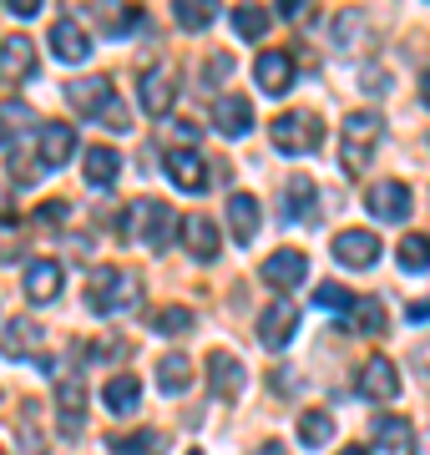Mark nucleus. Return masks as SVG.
Segmentation results:
<instances>
[{"instance_id": "nucleus-3", "label": "nucleus", "mask_w": 430, "mask_h": 455, "mask_svg": "<svg viewBox=\"0 0 430 455\" xmlns=\"http://www.w3.org/2000/svg\"><path fill=\"white\" fill-rule=\"evenodd\" d=\"M319 142H324V122H319L315 112L274 116V147H279V152H289V157H309V152H319Z\"/></svg>"}, {"instance_id": "nucleus-21", "label": "nucleus", "mask_w": 430, "mask_h": 455, "mask_svg": "<svg viewBox=\"0 0 430 455\" xmlns=\"http://www.w3.org/2000/svg\"><path fill=\"white\" fill-rule=\"evenodd\" d=\"M41 339H46V329L20 314V319H11V324H5V334H0V355H5V359H26V355H36V349H41Z\"/></svg>"}, {"instance_id": "nucleus-22", "label": "nucleus", "mask_w": 430, "mask_h": 455, "mask_svg": "<svg viewBox=\"0 0 430 455\" xmlns=\"http://www.w3.org/2000/svg\"><path fill=\"white\" fill-rule=\"evenodd\" d=\"M31 71H36V41L5 36V41H0V76H5V82H20V76H31Z\"/></svg>"}, {"instance_id": "nucleus-23", "label": "nucleus", "mask_w": 430, "mask_h": 455, "mask_svg": "<svg viewBox=\"0 0 430 455\" xmlns=\"http://www.w3.org/2000/svg\"><path fill=\"white\" fill-rule=\"evenodd\" d=\"M319 203V193H315V182L304 178V172H294V178L283 182V203H279V218L283 223H304V218H309V208H315Z\"/></svg>"}, {"instance_id": "nucleus-47", "label": "nucleus", "mask_w": 430, "mask_h": 455, "mask_svg": "<svg viewBox=\"0 0 430 455\" xmlns=\"http://www.w3.org/2000/svg\"><path fill=\"white\" fill-rule=\"evenodd\" d=\"M0 455H5V445H0Z\"/></svg>"}, {"instance_id": "nucleus-13", "label": "nucleus", "mask_w": 430, "mask_h": 455, "mask_svg": "<svg viewBox=\"0 0 430 455\" xmlns=\"http://www.w3.org/2000/svg\"><path fill=\"white\" fill-rule=\"evenodd\" d=\"M253 82L264 86L268 97L294 92V56H289V51H264V56L253 61Z\"/></svg>"}, {"instance_id": "nucleus-8", "label": "nucleus", "mask_w": 430, "mask_h": 455, "mask_svg": "<svg viewBox=\"0 0 430 455\" xmlns=\"http://www.w3.org/2000/svg\"><path fill=\"white\" fill-rule=\"evenodd\" d=\"M334 259L345 263V268H375L380 263V238L370 228H345L334 238Z\"/></svg>"}, {"instance_id": "nucleus-34", "label": "nucleus", "mask_w": 430, "mask_h": 455, "mask_svg": "<svg viewBox=\"0 0 430 455\" xmlns=\"http://www.w3.org/2000/svg\"><path fill=\"white\" fill-rule=\"evenodd\" d=\"M395 259H400V268H405V274H426V268H430V238H426V233L400 238Z\"/></svg>"}, {"instance_id": "nucleus-48", "label": "nucleus", "mask_w": 430, "mask_h": 455, "mask_svg": "<svg viewBox=\"0 0 430 455\" xmlns=\"http://www.w3.org/2000/svg\"><path fill=\"white\" fill-rule=\"evenodd\" d=\"M193 455H198V451H193Z\"/></svg>"}, {"instance_id": "nucleus-37", "label": "nucleus", "mask_w": 430, "mask_h": 455, "mask_svg": "<svg viewBox=\"0 0 430 455\" xmlns=\"http://www.w3.org/2000/svg\"><path fill=\"white\" fill-rule=\"evenodd\" d=\"M92 16H97V26H101L107 36H127L137 20H142L132 5H127V11H112V5H92Z\"/></svg>"}, {"instance_id": "nucleus-4", "label": "nucleus", "mask_w": 430, "mask_h": 455, "mask_svg": "<svg viewBox=\"0 0 430 455\" xmlns=\"http://www.w3.org/2000/svg\"><path fill=\"white\" fill-rule=\"evenodd\" d=\"M122 233H127V238H142L147 248H167V238H172V208H167V203H152V197H142V203H132V208H127Z\"/></svg>"}, {"instance_id": "nucleus-42", "label": "nucleus", "mask_w": 430, "mask_h": 455, "mask_svg": "<svg viewBox=\"0 0 430 455\" xmlns=\"http://www.w3.org/2000/svg\"><path fill=\"white\" fill-rule=\"evenodd\" d=\"M41 218H46V223H61V218H67V203H61V197H56V203H46V208H41Z\"/></svg>"}, {"instance_id": "nucleus-2", "label": "nucleus", "mask_w": 430, "mask_h": 455, "mask_svg": "<svg viewBox=\"0 0 430 455\" xmlns=\"http://www.w3.org/2000/svg\"><path fill=\"white\" fill-rule=\"evenodd\" d=\"M380 132L385 122L375 112H354L345 122V142H339V167L345 172H364L370 157H375V147H380Z\"/></svg>"}, {"instance_id": "nucleus-43", "label": "nucleus", "mask_w": 430, "mask_h": 455, "mask_svg": "<svg viewBox=\"0 0 430 455\" xmlns=\"http://www.w3.org/2000/svg\"><path fill=\"white\" fill-rule=\"evenodd\" d=\"M11 218H16V208H11V188L0 182V223H11Z\"/></svg>"}, {"instance_id": "nucleus-5", "label": "nucleus", "mask_w": 430, "mask_h": 455, "mask_svg": "<svg viewBox=\"0 0 430 455\" xmlns=\"http://www.w3.org/2000/svg\"><path fill=\"white\" fill-rule=\"evenodd\" d=\"M137 101H142V112H147V116H167V112H172V107H178V76H172V66H152V71H142Z\"/></svg>"}, {"instance_id": "nucleus-27", "label": "nucleus", "mask_w": 430, "mask_h": 455, "mask_svg": "<svg viewBox=\"0 0 430 455\" xmlns=\"http://www.w3.org/2000/svg\"><path fill=\"white\" fill-rule=\"evenodd\" d=\"M268 26H274V11L268 5H238L233 11V36L238 41H264Z\"/></svg>"}, {"instance_id": "nucleus-35", "label": "nucleus", "mask_w": 430, "mask_h": 455, "mask_svg": "<svg viewBox=\"0 0 430 455\" xmlns=\"http://www.w3.org/2000/svg\"><path fill=\"white\" fill-rule=\"evenodd\" d=\"M172 16H178L182 31H208V26L218 20V11L208 5V0H178V5H172Z\"/></svg>"}, {"instance_id": "nucleus-39", "label": "nucleus", "mask_w": 430, "mask_h": 455, "mask_svg": "<svg viewBox=\"0 0 430 455\" xmlns=\"http://www.w3.org/2000/svg\"><path fill=\"white\" fill-rule=\"evenodd\" d=\"M101 122H107V132H127V107H122V101H112V107L101 112Z\"/></svg>"}, {"instance_id": "nucleus-38", "label": "nucleus", "mask_w": 430, "mask_h": 455, "mask_svg": "<svg viewBox=\"0 0 430 455\" xmlns=\"http://www.w3.org/2000/svg\"><path fill=\"white\" fill-rule=\"evenodd\" d=\"M315 304L330 314H349V304H354V293L345 289V283H319L315 289Z\"/></svg>"}, {"instance_id": "nucleus-33", "label": "nucleus", "mask_w": 430, "mask_h": 455, "mask_svg": "<svg viewBox=\"0 0 430 455\" xmlns=\"http://www.w3.org/2000/svg\"><path fill=\"white\" fill-rule=\"evenodd\" d=\"M36 122V112L26 101H0V147H16V137Z\"/></svg>"}, {"instance_id": "nucleus-9", "label": "nucleus", "mask_w": 430, "mask_h": 455, "mask_svg": "<svg viewBox=\"0 0 430 455\" xmlns=\"http://www.w3.org/2000/svg\"><path fill=\"white\" fill-rule=\"evenodd\" d=\"M294 329H299V309L289 299H274V304L259 314V344H264V349H283V344L294 339Z\"/></svg>"}, {"instance_id": "nucleus-7", "label": "nucleus", "mask_w": 430, "mask_h": 455, "mask_svg": "<svg viewBox=\"0 0 430 455\" xmlns=\"http://www.w3.org/2000/svg\"><path fill=\"white\" fill-rule=\"evenodd\" d=\"M360 395L364 400H375V405H390V400L400 395V370L385 355L364 359L360 364Z\"/></svg>"}, {"instance_id": "nucleus-28", "label": "nucleus", "mask_w": 430, "mask_h": 455, "mask_svg": "<svg viewBox=\"0 0 430 455\" xmlns=\"http://www.w3.org/2000/svg\"><path fill=\"white\" fill-rule=\"evenodd\" d=\"M112 455H167V435L163 430H137V435H122V440H107Z\"/></svg>"}, {"instance_id": "nucleus-1", "label": "nucleus", "mask_w": 430, "mask_h": 455, "mask_svg": "<svg viewBox=\"0 0 430 455\" xmlns=\"http://www.w3.org/2000/svg\"><path fill=\"white\" fill-rule=\"evenodd\" d=\"M86 304H92V314H101V319L132 314L137 304H142V274H137V268H116V263H107V268L92 274Z\"/></svg>"}, {"instance_id": "nucleus-14", "label": "nucleus", "mask_w": 430, "mask_h": 455, "mask_svg": "<svg viewBox=\"0 0 430 455\" xmlns=\"http://www.w3.org/2000/svg\"><path fill=\"white\" fill-rule=\"evenodd\" d=\"M304 274H309V259L299 253V248H279V253H268L264 259V283L268 289H299L304 283Z\"/></svg>"}, {"instance_id": "nucleus-40", "label": "nucleus", "mask_w": 430, "mask_h": 455, "mask_svg": "<svg viewBox=\"0 0 430 455\" xmlns=\"http://www.w3.org/2000/svg\"><path fill=\"white\" fill-rule=\"evenodd\" d=\"M304 11H309V0H283V5H279L283 20H304Z\"/></svg>"}, {"instance_id": "nucleus-12", "label": "nucleus", "mask_w": 430, "mask_h": 455, "mask_svg": "<svg viewBox=\"0 0 430 455\" xmlns=\"http://www.w3.org/2000/svg\"><path fill=\"white\" fill-rule=\"evenodd\" d=\"M71 152H76V132L67 122H46L41 127V142H36V157H41V172H56V167L71 163Z\"/></svg>"}, {"instance_id": "nucleus-6", "label": "nucleus", "mask_w": 430, "mask_h": 455, "mask_svg": "<svg viewBox=\"0 0 430 455\" xmlns=\"http://www.w3.org/2000/svg\"><path fill=\"white\" fill-rule=\"evenodd\" d=\"M178 233H182V248L193 253L198 263H213L218 253H223V238H218V223L213 218H203V212H187L178 223Z\"/></svg>"}, {"instance_id": "nucleus-44", "label": "nucleus", "mask_w": 430, "mask_h": 455, "mask_svg": "<svg viewBox=\"0 0 430 455\" xmlns=\"http://www.w3.org/2000/svg\"><path fill=\"white\" fill-rule=\"evenodd\" d=\"M420 101L430 107V66H426V76H420Z\"/></svg>"}, {"instance_id": "nucleus-20", "label": "nucleus", "mask_w": 430, "mask_h": 455, "mask_svg": "<svg viewBox=\"0 0 430 455\" xmlns=\"http://www.w3.org/2000/svg\"><path fill=\"white\" fill-rule=\"evenodd\" d=\"M61 283H67V268L56 259H36L31 268H26V299H31V304H51V299L61 293Z\"/></svg>"}, {"instance_id": "nucleus-10", "label": "nucleus", "mask_w": 430, "mask_h": 455, "mask_svg": "<svg viewBox=\"0 0 430 455\" xmlns=\"http://www.w3.org/2000/svg\"><path fill=\"white\" fill-rule=\"evenodd\" d=\"M56 405H61V435H82V405H86V385L82 374L56 370Z\"/></svg>"}, {"instance_id": "nucleus-32", "label": "nucleus", "mask_w": 430, "mask_h": 455, "mask_svg": "<svg viewBox=\"0 0 430 455\" xmlns=\"http://www.w3.org/2000/svg\"><path fill=\"white\" fill-rule=\"evenodd\" d=\"M299 440H304L309 451L330 445V440H334V415H330V410H304V415H299Z\"/></svg>"}, {"instance_id": "nucleus-24", "label": "nucleus", "mask_w": 430, "mask_h": 455, "mask_svg": "<svg viewBox=\"0 0 430 455\" xmlns=\"http://www.w3.org/2000/svg\"><path fill=\"white\" fill-rule=\"evenodd\" d=\"M228 228L238 243H253L259 238V197L253 193H233L228 197Z\"/></svg>"}, {"instance_id": "nucleus-26", "label": "nucleus", "mask_w": 430, "mask_h": 455, "mask_svg": "<svg viewBox=\"0 0 430 455\" xmlns=\"http://www.w3.org/2000/svg\"><path fill=\"white\" fill-rule=\"evenodd\" d=\"M101 400H107V410H112V415H132L137 400H142L137 374H112V379H107V390H101Z\"/></svg>"}, {"instance_id": "nucleus-16", "label": "nucleus", "mask_w": 430, "mask_h": 455, "mask_svg": "<svg viewBox=\"0 0 430 455\" xmlns=\"http://www.w3.org/2000/svg\"><path fill=\"white\" fill-rule=\"evenodd\" d=\"M163 163H167L172 188H182V193H203V188H208V167H203V157L193 152V147H172Z\"/></svg>"}, {"instance_id": "nucleus-30", "label": "nucleus", "mask_w": 430, "mask_h": 455, "mask_svg": "<svg viewBox=\"0 0 430 455\" xmlns=\"http://www.w3.org/2000/svg\"><path fill=\"white\" fill-rule=\"evenodd\" d=\"M193 385V359L187 355H167L163 364H157V390L163 395H182Z\"/></svg>"}, {"instance_id": "nucleus-41", "label": "nucleus", "mask_w": 430, "mask_h": 455, "mask_svg": "<svg viewBox=\"0 0 430 455\" xmlns=\"http://www.w3.org/2000/svg\"><path fill=\"white\" fill-rule=\"evenodd\" d=\"M36 11H41V5H36V0H11V16H20V20H31Z\"/></svg>"}, {"instance_id": "nucleus-18", "label": "nucleus", "mask_w": 430, "mask_h": 455, "mask_svg": "<svg viewBox=\"0 0 430 455\" xmlns=\"http://www.w3.org/2000/svg\"><path fill=\"white\" fill-rule=\"evenodd\" d=\"M213 127L223 132V137H249V132H253V101L238 97V92L218 97L213 101Z\"/></svg>"}, {"instance_id": "nucleus-29", "label": "nucleus", "mask_w": 430, "mask_h": 455, "mask_svg": "<svg viewBox=\"0 0 430 455\" xmlns=\"http://www.w3.org/2000/svg\"><path fill=\"white\" fill-rule=\"evenodd\" d=\"M116 172H122V157L112 147H86V182L92 188H112Z\"/></svg>"}, {"instance_id": "nucleus-45", "label": "nucleus", "mask_w": 430, "mask_h": 455, "mask_svg": "<svg viewBox=\"0 0 430 455\" xmlns=\"http://www.w3.org/2000/svg\"><path fill=\"white\" fill-rule=\"evenodd\" d=\"M253 455H289V451H283V445H259Z\"/></svg>"}, {"instance_id": "nucleus-31", "label": "nucleus", "mask_w": 430, "mask_h": 455, "mask_svg": "<svg viewBox=\"0 0 430 455\" xmlns=\"http://www.w3.org/2000/svg\"><path fill=\"white\" fill-rule=\"evenodd\" d=\"M349 324H354V334H385L390 314H385L380 299H354L349 304Z\"/></svg>"}, {"instance_id": "nucleus-17", "label": "nucleus", "mask_w": 430, "mask_h": 455, "mask_svg": "<svg viewBox=\"0 0 430 455\" xmlns=\"http://www.w3.org/2000/svg\"><path fill=\"white\" fill-rule=\"evenodd\" d=\"M51 51H56V61L82 66L86 56H92V36L76 26V16H61L56 26H51Z\"/></svg>"}, {"instance_id": "nucleus-11", "label": "nucleus", "mask_w": 430, "mask_h": 455, "mask_svg": "<svg viewBox=\"0 0 430 455\" xmlns=\"http://www.w3.org/2000/svg\"><path fill=\"white\" fill-rule=\"evenodd\" d=\"M364 203H370V212H375L380 223H405V218H410V188H405V182H395V178L375 182Z\"/></svg>"}, {"instance_id": "nucleus-25", "label": "nucleus", "mask_w": 430, "mask_h": 455, "mask_svg": "<svg viewBox=\"0 0 430 455\" xmlns=\"http://www.w3.org/2000/svg\"><path fill=\"white\" fill-rule=\"evenodd\" d=\"M375 445H380V451H390V455H405L415 445L410 420H405V415H375Z\"/></svg>"}, {"instance_id": "nucleus-36", "label": "nucleus", "mask_w": 430, "mask_h": 455, "mask_svg": "<svg viewBox=\"0 0 430 455\" xmlns=\"http://www.w3.org/2000/svg\"><path fill=\"white\" fill-rule=\"evenodd\" d=\"M152 329H157L163 339H178V334H187V329H193V309H182V304H167V309L152 314Z\"/></svg>"}, {"instance_id": "nucleus-46", "label": "nucleus", "mask_w": 430, "mask_h": 455, "mask_svg": "<svg viewBox=\"0 0 430 455\" xmlns=\"http://www.w3.org/2000/svg\"><path fill=\"white\" fill-rule=\"evenodd\" d=\"M339 455H370V451H360V445H349V451H339Z\"/></svg>"}, {"instance_id": "nucleus-15", "label": "nucleus", "mask_w": 430, "mask_h": 455, "mask_svg": "<svg viewBox=\"0 0 430 455\" xmlns=\"http://www.w3.org/2000/svg\"><path fill=\"white\" fill-rule=\"evenodd\" d=\"M243 379H249L243 374V359H233L228 349H213L208 355V385H213L218 400H238L243 395Z\"/></svg>"}, {"instance_id": "nucleus-19", "label": "nucleus", "mask_w": 430, "mask_h": 455, "mask_svg": "<svg viewBox=\"0 0 430 455\" xmlns=\"http://www.w3.org/2000/svg\"><path fill=\"white\" fill-rule=\"evenodd\" d=\"M67 101L76 107V116H101L112 107V82L107 76H82L67 86Z\"/></svg>"}]
</instances>
